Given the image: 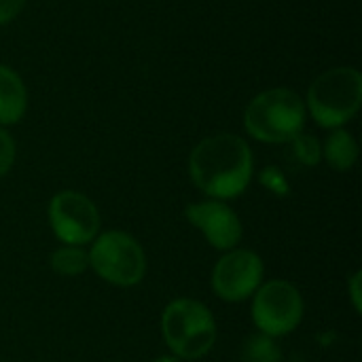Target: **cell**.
<instances>
[{
	"label": "cell",
	"instance_id": "6da1fadb",
	"mask_svg": "<svg viewBox=\"0 0 362 362\" xmlns=\"http://www.w3.org/2000/svg\"><path fill=\"white\" fill-rule=\"evenodd\" d=\"M252 151L238 134L208 136L189 155V176L210 199L227 202L242 195L252 180Z\"/></svg>",
	"mask_w": 362,
	"mask_h": 362
},
{
	"label": "cell",
	"instance_id": "7a4b0ae2",
	"mask_svg": "<svg viewBox=\"0 0 362 362\" xmlns=\"http://www.w3.org/2000/svg\"><path fill=\"white\" fill-rule=\"evenodd\" d=\"M308 119L303 98L286 87H274L255 95L244 110L246 132L265 144H286L297 138Z\"/></svg>",
	"mask_w": 362,
	"mask_h": 362
},
{
	"label": "cell",
	"instance_id": "3957f363",
	"mask_svg": "<svg viewBox=\"0 0 362 362\" xmlns=\"http://www.w3.org/2000/svg\"><path fill=\"white\" fill-rule=\"evenodd\" d=\"M361 104L362 74L352 66H337L310 85L305 108L320 127L337 129L356 117Z\"/></svg>",
	"mask_w": 362,
	"mask_h": 362
},
{
	"label": "cell",
	"instance_id": "277c9868",
	"mask_svg": "<svg viewBox=\"0 0 362 362\" xmlns=\"http://www.w3.org/2000/svg\"><path fill=\"white\" fill-rule=\"evenodd\" d=\"M161 333L176 358L197 361L204 358L216 341V320L202 301L182 297L165 305Z\"/></svg>",
	"mask_w": 362,
	"mask_h": 362
},
{
	"label": "cell",
	"instance_id": "5b68a950",
	"mask_svg": "<svg viewBox=\"0 0 362 362\" xmlns=\"http://www.w3.org/2000/svg\"><path fill=\"white\" fill-rule=\"evenodd\" d=\"M89 267L104 282L129 288L142 282L146 274V255L136 238L125 231H104L91 242Z\"/></svg>",
	"mask_w": 362,
	"mask_h": 362
},
{
	"label": "cell",
	"instance_id": "8992f818",
	"mask_svg": "<svg viewBox=\"0 0 362 362\" xmlns=\"http://www.w3.org/2000/svg\"><path fill=\"white\" fill-rule=\"evenodd\" d=\"M252 322L267 337L291 335L303 320L305 303L295 284L288 280L263 282L252 295Z\"/></svg>",
	"mask_w": 362,
	"mask_h": 362
},
{
	"label": "cell",
	"instance_id": "52a82bcc",
	"mask_svg": "<svg viewBox=\"0 0 362 362\" xmlns=\"http://www.w3.org/2000/svg\"><path fill=\"white\" fill-rule=\"evenodd\" d=\"M49 225L62 244L85 246L100 233V212L85 193L66 189L49 202Z\"/></svg>",
	"mask_w": 362,
	"mask_h": 362
},
{
	"label": "cell",
	"instance_id": "ba28073f",
	"mask_svg": "<svg viewBox=\"0 0 362 362\" xmlns=\"http://www.w3.org/2000/svg\"><path fill=\"white\" fill-rule=\"evenodd\" d=\"M265 265L263 259L248 248L227 250L214 265L212 288L214 293L229 303L246 301L263 284Z\"/></svg>",
	"mask_w": 362,
	"mask_h": 362
},
{
	"label": "cell",
	"instance_id": "9c48e42d",
	"mask_svg": "<svg viewBox=\"0 0 362 362\" xmlns=\"http://www.w3.org/2000/svg\"><path fill=\"white\" fill-rule=\"evenodd\" d=\"M187 221L206 238V242L216 250H233L242 242L244 227L240 216L218 199L189 204L185 208Z\"/></svg>",
	"mask_w": 362,
	"mask_h": 362
},
{
	"label": "cell",
	"instance_id": "30bf717a",
	"mask_svg": "<svg viewBox=\"0 0 362 362\" xmlns=\"http://www.w3.org/2000/svg\"><path fill=\"white\" fill-rule=\"evenodd\" d=\"M28 108V91L21 76L0 64V125H15L23 119Z\"/></svg>",
	"mask_w": 362,
	"mask_h": 362
},
{
	"label": "cell",
	"instance_id": "8fae6325",
	"mask_svg": "<svg viewBox=\"0 0 362 362\" xmlns=\"http://www.w3.org/2000/svg\"><path fill=\"white\" fill-rule=\"evenodd\" d=\"M322 159L337 172H348L358 159V144L344 127L333 129L322 144Z\"/></svg>",
	"mask_w": 362,
	"mask_h": 362
},
{
	"label": "cell",
	"instance_id": "7c38bea8",
	"mask_svg": "<svg viewBox=\"0 0 362 362\" xmlns=\"http://www.w3.org/2000/svg\"><path fill=\"white\" fill-rule=\"evenodd\" d=\"M49 265L57 276L64 278H76L89 269V255L83 246H59L51 252Z\"/></svg>",
	"mask_w": 362,
	"mask_h": 362
},
{
	"label": "cell",
	"instance_id": "4fadbf2b",
	"mask_svg": "<svg viewBox=\"0 0 362 362\" xmlns=\"http://www.w3.org/2000/svg\"><path fill=\"white\" fill-rule=\"evenodd\" d=\"M244 362H280L282 354L280 348L274 344V337H267L263 333H257L248 337L242 350Z\"/></svg>",
	"mask_w": 362,
	"mask_h": 362
},
{
	"label": "cell",
	"instance_id": "5bb4252c",
	"mask_svg": "<svg viewBox=\"0 0 362 362\" xmlns=\"http://www.w3.org/2000/svg\"><path fill=\"white\" fill-rule=\"evenodd\" d=\"M293 144V155L297 157L299 163L303 165H318L322 159V144L318 142V138L301 132L297 138L291 140Z\"/></svg>",
	"mask_w": 362,
	"mask_h": 362
},
{
	"label": "cell",
	"instance_id": "9a60e30c",
	"mask_svg": "<svg viewBox=\"0 0 362 362\" xmlns=\"http://www.w3.org/2000/svg\"><path fill=\"white\" fill-rule=\"evenodd\" d=\"M15 163V140L6 129L0 127V178L8 174Z\"/></svg>",
	"mask_w": 362,
	"mask_h": 362
},
{
	"label": "cell",
	"instance_id": "2e32d148",
	"mask_svg": "<svg viewBox=\"0 0 362 362\" xmlns=\"http://www.w3.org/2000/svg\"><path fill=\"white\" fill-rule=\"evenodd\" d=\"M261 182H263L272 193H276V195H286V193H288V182H286L284 174H282L278 168H274V165H269V168L263 170Z\"/></svg>",
	"mask_w": 362,
	"mask_h": 362
},
{
	"label": "cell",
	"instance_id": "e0dca14e",
	"mask_svg": "<svg viewBox=\"0 0 362 362\" xmlns=\"http://www.w3.org/2000/svg\"><path fill=\"white\" fill-rule=\"evenodd\" d=\"M25 6V0H0V25L13 21L21 8Z\"/></svg>",
	"mask_w": 362,
	"mask_h": 362
},
{
	"label": "cell",
	"instance_id": "ac0fdd59",
	"mask_svg": "<svg viewBox=\"0 0 362 362\" xmlns=\"http://www.w3.org/2000/svg\"><path fill=\"white\" fill-rule=\"evenodd\" d=\"M362 272H354L352 274V278H350V282H348V293H350V301H352V308H354V312L356 314H361L362 310Z\"/></svg>",
	"mask_w": 362,
	"mask_h": 362
},
{
	"label": "cell",
	"instance_id": "d6986e66",
	"mask_svg": "<svg viewBox=\"0 0 362 362\" xmlns=\"http://www.w3.org/2000/svg\"><path fill=\"white\" fill-rule=\"evenodd\" d=\"M153 362H182L180 358H176L174 354H163V356H157Z\"/></svg>",
	"mask_w": 362,
	"mask_h": 362
}]
</instances>
